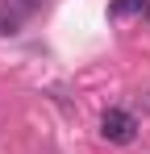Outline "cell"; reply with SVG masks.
<instances>
[{
    "instance_id": "6da1fadb",
    "label": "cell",
    "mask_w": 150,
    "mask_h": 154,
    "mask_svg": "<svg viewBox=\"0 0 150 154\" xmlns=\"http://www.w3.org/2000/svg\"><path fill=\"white\" fill-rule=\"evenodd\" d=\"M100 133H104V142H113V146H129V142L138 137V121H133V112H125V108H108V112L100 117Z\"/></svg>"
},
{
    "instance_id": "3957f363",
    "label": "cell",
    "mask_w": 150,
    "mask_h": 154,
    "mask_svg": "<svg viewBox=\"0 0 150 154\" xmlns=\"http://www.w3.org/2000/svg\"><path fill=\"white\" fill-rule=\"evenodd\" d=\"M29 8H46V4H54V0H25Z\"/></svg>"
},
{
    "instance_id": "7a4b0ae2",
    "label": "cell",
    "mask_w": 150,
    "mask_h": 154,
    "mask_svg": "<svg viewBox=\"0 0 150 154\" xmlns=\"http://www.w3.org/2000/svg\"><path fill=\"white\" fill-rule=\"evenodd\" d=\"M133 13H142V0H113V4H108V17H113V21L133 17Z\"/></svg>"
},
{
    "instance_id": "277c9868",
    "label": "cell",
    "mask_w": 150,
    "mask_h": 154,
    "mask_svg": "<svg viewBox=\"0 0 150 154\" xmlns=\"http://www.w3.org/2000/svg\"><path fill=\"white\" fill-rule=\"evenodd\" d=\"M142 13H146V17H150V0H142Z\"/></svg>"
}]
</instances>
